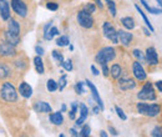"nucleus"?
I'll return each mask as SVG.
<instances>
[{"instance_id":"obj_1","label":"nucleus","mask_w":162,"mask_h":137,"mask_svg":"<svg viewBox=\"0 0 162 137\" xmlns=\"http://www.w3.org/2000/svg\"><path fill=\"white\" fill-rule=\"evenodd\" d=\"M115 56H116V51H115V49L111 48V46H107V48H103L102 50H100V51L97 53L95 60H96L97 64H100V65H105V64H107V62L112 61V60L115 59Z\"/></svg>"},{"instance_id":"obj_2","label":"nucleus","mask_w":162,"mask_h":137,"mask_svg":"<svg viewBox=\"0 0 162 137\" xmlns=\"http://www.w3.org/2000/svg\"><path fill=\"white\" fill-rule=\"evenodd\" d=\"M0 95L8 102H15L18 100V92L15 87L13 86V83L10 82H4V85L2 86V90H0Z\"/></svg>"},{"instance_id":"obj_3","label":"nucleus","mask_w":162,"mask_h":137,"mask_svg":"<svg viewBox=\"0 0 162 137\" xmlns=\"http://www.w3.org/2000/svg\"><path fill=\"white\" fill-rule=\"evenodd\" d=\"M137 111L141 115H145V116H148V117H155L161 112V107L157 104L148 105V104L140 102V104H137Z\"/></svg>"},{"instance_id":"obj_4","label":"nucleus","mask_w":162,"mask_h":137,"mask_svg":"<svg viewBox=\"0 0 162 137\" xmlns=\"http://www.w3.org/2000/svg\"><path fill=\"white\" fill-rule=\"evenodd\" d=\"M137 97L140 100H156V94H155V90H153V86L147 82L142 88L141 91L137 94Z\"/></svg>"},{"instance_id":"obj_5","label":"nucleus","mask_w":162,"mask_h":137,"mask_svg":"<svg viewBox=\"0 0 162 137\" xmlns=\"http://www.w3.org/2000/svg\"><path fill=\"white\" fill-rule=\"evenodd\" d=\"M77 23H79L82 28L90 29V28H92V25H94V19H92L91 14H89V13L85 11V10H81V11L77 13Z\"/></svg>"},{"instance_id":"obj_6","label":"nucleus","mask_w":162,"mask_h":137,"mask_svg":"<svg viewBox=\"0 0 162 137\" xmlns=\"http://www.w3.org/2000/svg\"><path fill=\"white\" fill-rule=\"evenodd\" d=\"M103 34L105 36L109 39L110 41H112L114 44H119V37H117V31L115 30V28L109 23L106 21L103 24Z\"/></svg>"},{"instance_id":"obj_7","label":"nucleus","mask_w":162,"mask_h":137,"mask_svg":"<svg viewBox=\"0 0 162 137\" xmlns=\"http://www.w3.org/2000/svg\"><path fill=\"white\" fill-rule=\"evenodd\" d=\"M11 8L21 18H25L28 14V6L23 0H11Z\"/></svg>"},{"instance_id":"obj_8","label":"nucleus","mask_w":162,"mask_h":137,"mask_svg":"<svg viewBox=\"0 0 162 137\" xmlns=\"http://www.w3.org/2000/svg\"><path fill=\"white\" fill-rule=\"evenodd\" d=\"M0 55L5 56V58H10L15 55V46L11 44H9L8 41L0 44Z\"/></svg>"},{"instance_id":"obj_9","label":"nucleus","mask_w":162,"mask_h":137,"mask_svg":"<svg viewBox=\"0 0 162 137\" xmlns=\"http://www.w3.org/2000/svg\"><path fill=\"white\" fill-rule=\"evenodd\" d=\"M85 82H86V85L89 86V88H90V91H91V94H92V97H94L95 102L97 104V106L100 107V110L103 111V102H102V100H101V97H100V95H99V92H97L96 86H95L91 81H89V80H86Z\"/></svg>"},{"instance_id":"obj_10","label":"nucleus","mask_w":162,"mask_h":137,"mask_svg":"<svg viewBox=\"0 0 162 137\" xmlns=\"http://www.w3.org/2000/svg\"><path fill=\"white\" fill-rule=\"evenodd\" d=\"M132 71H134V76H135L137 80H140V81L145 80V79H146V76H147V74H146V71H145V69H143V66L141 65V62H140V61L134 62Z\"/></svg>"},{"instance_id":"obj_11","label":"nucleus","mask_w":162,"mask_h":137,"mask_svg":"<svg viewBox=\"0 0 162 137\" xmlns=\"http://www.w3.org/2000/svg\"><path fill=\"white\" fill-rule=\"evenodd\" d=\"M117 37H119V42H121L124 46H130V44L132 41V34L127 32L125 30H119L117 31Z\"/></svg>"},{"instance_id":"obj_12","label":"nucleus","mask_w":162,"mask_h":137,"mask_svg":"<svg viewBox=\"0 0 162 137\" xmlns=\"http://www.w3.org/2000/svg\"><path fill=\"white\" fill-rule=\"evenodd\" d=\"M146 61L148 62V65H157L158 64V55L156 53L155 48H148L146 50Z\"/></svg>"},{"instance_id":"obj_13","label":"nucleus","mask_w":162,"mask_h":137,"mask_svg":"<svg viewBox=\"0 0 162 137\" xmlns=\"http://www.w3.org/2000/svg\"><path fill=\"white\" fill-rule=\"evenodd\" d=\"M0 16L3 20H9L10 18V6L8 0H0Z\"/></svg>"},{"instance_id":"obj_14","label":"nucleus","mask_w":162,"mask_h":137,"mask_svg":"<svg viewBox=\"0 0 162 137\" xmlns=\"http://www.w3.org/2000/svg\"><path fill=\"white\" fill-rule=\"evenodd\" d=\"M136 82L132 79H119V87L122 91H127V90H132L135 88Z\"/></svg>"},{"instance_id":"obj_15","label":"nucleus","mask_w":162,"mask_h":137,"mask_svg":"<svg viewBox=\"0 0 162 137\" xmlns=\"http://www.w3.org/2000/svg\"><path fill=\"white\" fill-rule=\"evenodd\" d=\"M19 92H20V95L23 97L29 99L33 95V87L29 83H26V82H21L20 86H19Z\"/></svg>"},{"instance_id":"obj_16","label":"nucleus","mask_w":162,"mask_h":137,"mask_svg":"<svg viewBox=\"0 0 162 137\" xmlns=\"http://www.w3.org/2000/svg\"><path fill=\"white\" fill-rule=\"evenodd\" d=\"M8 31L11 32V34H14V35H19V32H20V25H19V23H18L15 19H13V18H9Z\"/></svg>"},{"instance_id":"obj_17","label":"nucleus","mask_w":162,"mask_h":137,"mask_svg":"<svg viewBox=\"0 0 162 137\" xmlns=\"http://www.w3.org/2000/svg\"><path fill=\"white\" fill-rule=\"evenodd\" d=\"M34 107H35V110H36L37 112H42V113H49V112H51V106H50L47 102H44V101L36 102Z\"/></svg>"},{"instance_id":"obj_18","label":"nucleus","mask_w":162,"mask_h":137,"mask_svg":"<svg viewBox=\"0 0 162 137\" xmlns=\"http://www.w3.org/2000/svg\"><path fill=\"white\" fill-rule=\"evenodd\" d=\"M80 112H81V115H80V118H77V121H76V126H81V125L85 122V120L87 118L89 110H87L86 105L80 104Z\"/></svg>"},{"instance_id":"obj_19","label":"nucleus","mask_w":162,"mask_h":137,"mask_svg":"<svg viewBox=\"0 0 162 137\" xmlns=\"http://www.w3.org/2000/svg\"><path fill=\"white\" fill-rule=\"evenodd\" d=\"M55 35H59V30L56 26H51L47 30H44V37L45 40H51Z\"/></svg>"},{"instance_id":"obj_20","label":"nucleus","mask_w":162,"mask_h":137,"mask_svg":"<svg viewBox=\"0 0 162 137\" xmlns=\"http://www.w3.org/2000/svg\"><path fill=\"white\" fill-rule=\"evenodd\" d=\"M5 39H7V41H8L9 44L14 45V46H16V45L20 42V36H19V35H14V34H11V32H9V31L5 32Z\"/></svg>"},{"instance_id":"obj_21","label":"nucleus","mask_w":162,"mask_h":137,"mask_svg":"<svg viewBox=\"0 0 162 137\" xmlns=\"http://www.w3.org/2000/svg\"><path fill=\"white\" fill-rule=\"evenodd\" d=\"M50 122L54 125H61L64 122V117L61 115V112H55V113H51L49 117Z\"/></svg>"},{"instance_id":"obj_22","label":"nucleus","mask_w":162,"mask_h":137,"mask_svg":"<svg viewBox=\"0 0 162 137\" xmlns=\"http://www.w3.org/2000/svg\"><path fill=\"white\" fill-rule=\"evenodd\" d=\"M121 75H122V69H121V66H120L119 64H114V65L111 66V76H112L114 79L119 80V79L121 77Z\"/></svg>"},{"instance_id":"obj_23","label":"nucleus","mask_w":162,"mask_h":137,"mask_svg":"<svg viewBox=\"0 0 162 137\" xmlns=\"http://www.w3.org/2000/svg\"><path fill=\"white\" fill-rule=\"evenodd\" d=\"M141 2V4L145 6V9L150 13V14H155V15H157V14H162V9H160V8H152V6H150L148 4H147V2L146 0H140Z\"/></svg>"},{"instance_id":"obj_24","label":"nucleus","mask_w":162,"mask_h":137,"mask_svg":"<svg viewBox=\"0 0 162 137\" xmlns=\"http://www.w3.org/2000/svg\"><path fill=\"white\" fill-rule=\"evenodd\" d=\"M135 8H136V10H137V11L140 13V15L142 16V19H143V21H145V24H146V26H147V28L150 29V31H151V32H153V31H155V29H153V26H152V24L150 23V20L147 19V16H146V14L143 13V10H142V9H140V6H138V5H135Z\"/></svg>"},{"instance_id":"obj_25","label":"nucleus","mask_w":162,"mask_h":137,"mask_svg":"<svg viewBox=\"0 0 162 137\" xmlns=\"http://www.w3.org/2000/svg\"><path fill=\"white\" fill-rule=\"evenodd\" d=\"M34 65H35V70H36V72H39V74H44L45 69H44V64H42V60H41L40 55L36 56V58L34 59Z\"/></svg>"},{"instance_id":"obj_26","label":"nucleus","mask_w":162,"mask_h":137,"mask_svg":"<svg viewBox=\"0 0 162 137\" xmlns=\"http://www.w3.org/2000/svg\"><path fill=\"white\" fill-rule=\"evenodd\" d=\"M121 23H122V25H124V26H125L127 30H132V29L135 28V20H134L132 18H130V16L122 18Z\"/></svg>"},{"instance_id":"obj_27","label":"nucleus","mask_w":162,"mask_h":137,"mask_svg":"<svg viewBox=\"0 0 162 137\" xmlns=\"http://www.w3.org/2000/svg\"><path fill=\"white\" fill-rule=\"evenodd\" d=\"M10 75V70L7 65L0 64V79H7Z\"/></svg>"},{"instance_id":"obj_28","label":"nucleus","mask_w":162,"mask_h":137,"mask_svg":"<svg viewBox=\"0 0 162 137\" xmlns=\"http://www.w3.org/2000/svg\"><path fill=\"white\" fill-rule=\"evenodd\" d=\"M69 44H70V40H69V37L65 36V35L60 36V37L56 40V45H58V46H68Z\"/></svg>"},{"instance_id":"obj_29","label":"nucleus","mask_w":162,"mask_h":137,"mask_svg":"<svg viewBox=\"0 0 162 137\" xmlns=\"http://www.w3.org/2000/svg\"><path fill=\"white\" fill-rule=\"evenodd\" d=\"M106 4H107V8H109V11L111 13V15L116 16V5H115L114 0H106Z\"/></svg>"},{"instance_id":"obj_30","label":"nucleus","mask_w":162,"mask_h":137,"mask_svg":"<svg viewBox=\"0 0 162 137\" xmlns=\"http://www.w3.org/2000/svg\"><path fill=\"white\" fill-rule=\"evenodd\" d=\"M46 88L50 91V92H54V91L58 90V82L50 79V80L47 81V83H46Z\"/></svg>"},{"instance_id":"obj_31","label":"nucleus","mask_w":162,"mask_h":137,"mask_svg":"<svg viewBox=\"0 0 162 137\" xmlns=\"http://www.w3.org/2000/svg\"><path fill=\"white\" fill-rule=\"evenodd\" d=\"M134 56H135V58H136L140 62L146 60L145 55H143V54H142V51H141V50H138V49H135V50H134Z\"/></svg>"},{"instance_id":"obj_32","label":"nucleus","mask_w":162,"mask_h":137,"mask_svg":"<svg viewBox=\"0 0 162 137\" xmlns=\"http://www.w3.org/2000/svg\"><path fill=\"white\" fill-rule=\"evenodd\" d=\"M77 107H79V105H77L76 102H72V104H71V111L69 112V117H70L71 120H74V118H75V115H76Z\"/></svg>"},{"instance_id":"obj_33","label":"nucleus","mask_w":162,"mask_h":137,"mask_svg":"<svg viewBox=\"0 0 162 137\" xmlns=\"http://www.w3.org/2000/svg\"><path fill=\"white\" fill-rule=\"evenodd\" d=\"M66 81H68V76H66V75H63V76L60 77L59 85H58V88H60V91L65 88V86H66Z\"/></svg>"},{"instance_id":"obj_34","label":"nucleus","mask_w":162,"mask_h":137,"mask_svg":"<svg viewBox=\"0 0 162 137\" xmlns=\"http://www.w3.org/2000/svg\"><path fill=\"white\" fill-rule=\"evenodd\" d=\"M52 56H54V59H55L59 64H61V62L64 61V56H63V54H60V53L56 51V50H54V51H52Z\"/></svg>"},{"instance_id":"obj_35","label":"nucleus","mask_w":162,"mask_h":137,"mask_svg":"<svg viewBox=\"0 0 162 137\" xmlns=\"http://www.w3.org/2000/svg\"><path fill=\"white\" fill-rule=\"evenodd\" d=\"M61 65H63V67H64L66 71H71V70H72V61H71V60H64V61L61 62Z\"/></svg>"},{"instance_id":"obj_36","label":"nucleus","mask_w":162,"mask_h":137,"mask_svg":"<svg viewBox=\"0 0 162 137\" xmlns=\"http://www.w3.org/2000/svg\"><path fill=\"white\" fill-rule=\"evenodd\" d=\"M90 132H91L90 126H89V125H85V126L82 127L81 132H80V136H82V137H87V136H90Z\"/></svg>"},{"instance_id":"obj_37","label":"nucleus","mask_w":162,"mask_h":137,"mask_svg":"<svg viewBox=\"0 0 162 137\" xmlns=\"http://www.w3.org/2000/svg\"><path fill=\"white\" fill-rule=\"evenodd\" d=\"M151 136H153V137H162V128H161L160 126H156V127L152 130Z\"/></svg>"},{"instance_id":"obj_38","label":"nucleus","mask_w":162,"mask_h":137,"mask_svg":"<svg viewBox=\"0 0 162 137\" xmlns=\"http://www.w3.org/2000/svg\"><path fill=\"white\" fill-rule=\"evenodd\" d=\"M115 110H116V113H117V116H119V117H120L122 121H126V120H127V116L125 115V112L122 111V109H120L119 106H116V107H115Z\"/></svg>"},{"instance_id":"obj_39","label":"nucleus","mask_w":162,"mask_h":137,"mask_svg":"<svg viewBox=\"0 0 162 137\" xmlns=\"http://www.w3.org/2000/svg\"><path fill=\"white\" fill-rule=\"evenodd\" d=\"M75 90H76V92L80 95V94H84L85 92V87H84V82H77L76 85H75Z\"/></svg>"},{"instance_id":"obj_40","label":"nucleus","mask_w":162,"mask_h":137,"mask_svg":"<svg viewBox=\"0 0 162 137\" xmlns=\"http://www.w3.org/2000/svg\"><path fill=\"white\" fill-rule=\"evenodd\" d=\"M84 10H85V11H87L89 14H92V13H95V10H96V6H95L92 3H89V4H86V5H85Z\"/></svg>"},{"instance_id":"obj_41","label":"nucleus","mask_w":162,"mask_h":137,"mask_svg":"<svg viewBox=\"0 0 162 137\" xmlns=\"http://www.w3.org/2000/svg\"><path fill=\"white\" fill-rule=\"evenodd\" d=\"M46 8H47L49 10H58L59 5H58L56 3H47V4H46Z\"/></svg>"},{"instance_id":"obj_42","label":"nucleus","mask_w":162,"mask_h":137,"mask_svg":"<svg viewBox=\"0 0 162 137\" xmlns=\"http://www.w3.org/2000/svg\"><path fill=\"white\" fill-rule=\"evenodd\" d=\"M102 72H103V75H105L106 77L109 76V67H107V64L102 65Z\"/></svg>"},{"instance_id":"obj_43","label":"nucleus","mask_w":162,"mask_h":137,"mask_svg":"<svg viewBox=\"0 0 162 137\" xmlns=\"http://www.w3.org/2000/svg\"><path fill=\"white\" fill-rule=\"evenodd\" d=\"M35 51H36V54L40 55V56L44 55V49H42L41 46H36V48H35Z\"/></svg>"},{"instance_id":"obj_44","label":"nucleus","mask_w":162,"mask_h":137,"mask_svg":"<svg viewBox=\"0 0 162 137\" xmlns=\"http://www.w3.org/2000/svg\"><path fill=\"white\" fill-rule=\"evenodd\" d=\"M109 131H110V133L111 135H114V136H119V132L114 128V127H111V126H109Z\"/></svg>"},{"instance_id":"obj_45","label":"nucleus","mask_w":162,"mask_h":137,"mask_svg":"<svg viewBox=\"0 0 162 137\" xmlns=\"http://www.w3.org/2000/svg\"><path fill=\"white\" fill-rule=\"evenodd\" d=\"M91 71H92V74H94L95 76H97V75L100 74V72H99V70H97V69H96L94 65H91Z\"/></svg>"},{"instance_id":"obj_46","label":"nucleus","mask_w":162,"mask_h":137,"mask_svg":"<svg viewBox=\"0 0 162 137\" xmlns=\"http://www.w3.org/2000/svg\"><path fill=\"white\" fill-rule=\"evenodd\" d=\"M156 87L160 90V92H162V80L161 81H157L156 82Z\"/></svg>"},{"instance_id":"obj_47","label":"nucleus","mask_w":162,"mask_h":137,"mask_svg":"<svg viewBox=\"0 0 162 137\" xmlns=\"http://www.w3.org/2000/svg\"><path fill=\"white\" fill-rule=\"evenodd\" d=\"M95 2H96V4H97V6H99L100 9H101V8L103 6V4L101 3V0H95Z\"/></svg>"},{"instance_id":"obj_48","label":"nucleus","mask_w":162,"mask_h":137,"mask_svg":"<svg viewBox=\"0 0 162 137\" xmlns=\"http://www.w3.org/2000/svg\"><path fill=\"white\" fill-rule=\"evenodd\" d=\"M70 132H71V135H72V136H80V133H77L74 128H71V130H70Z\"/></svg>"},{"instance_id":"obj_49","label":"nucleus","mask_w":162,"mask_h":137,"mask_svg":"<svg viewBox=\"0 0 162 137\" xmlns=\"http://www.w3.org/2000/svg\"><path fill=\"white\" fill-rule=\"evenodd\" d=\"M99 112H100V107H99V106H97V107H94V113H96V115H97Z\"/></svg>"},{"instance_id":"obj_50","label":"nucleus","mask_w":162,"mask_h":137,"mask_svg":"<svg viewBox=\"0 0 162 137\" xmlns=\"http://www.w3.org/2000/svg\"><path fill=\"white\" fill-rule=\"evenodd\" d=\"M100 136H102V137H106V136H107V133H106L105 131H101V132H100Z\"/></svg>"},{"instance_id":"obj_51","label":"nucleus","mask_w":162,"mask_h":137,"mask_svg":"<svg viewBox=\"0 0 162 137\" xmlns=\"http://www.w3.org/2000/svg\"><path fill=\"white\" fill-rule=\"evenodd\" d=\"M143 32H145V34H146L147 36H150V34H151V32H150V31H148L147 29H143Z\"/></svg>"},{"instance_id":"obj_52","label":"nucleus","mask_w":162,"mask_h":137,"mask_svg":"<svg viewBox=\"0 0 162 137\" xmlns=\"http://www.w3.org/2000/svg\"><path fill=\"white\" fill-rule=\"evenodd\" d=\"M61 110H63V111H65V110H66V106H65V105H63V107H61Z\"/></svg>"}]
</instances>
